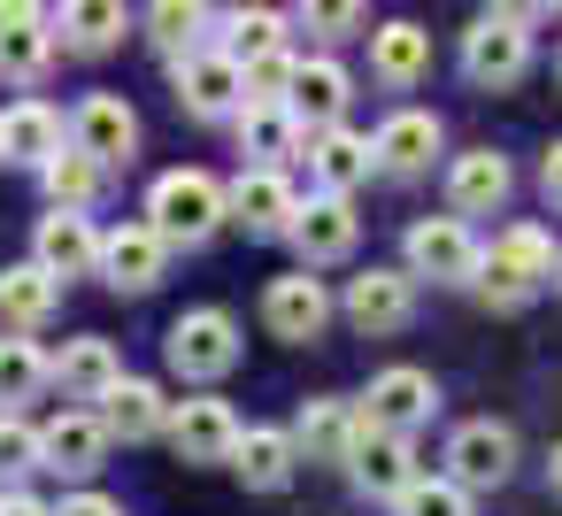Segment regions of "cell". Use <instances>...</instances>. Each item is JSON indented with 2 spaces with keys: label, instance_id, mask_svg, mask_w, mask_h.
Wrapping results in <instances>:
<instances>
[{
  "label": "cell",
  "instance_id": "cell-25",
  "mask_svg": "<svg viewBox=\"0 0 562 516\" xmlns=\"http://www.w3.org/2000/svg\"><path fill=\"white\" fill-rule=\"evenodd\" d=\"M293 439H301V455H308V462H355L362 416H355L347 401H308V408H301V424H293Z\"/></svg>",
  "mask_w": 562,
  "mask_h": 516
},
{
  "label": "cell",
  "instance_id": "cell-3",
  "mask_svg": "<svg viewBox=\"0 0 562 516\" xmlns=\"http://www.w3.org/2000/svg\"><path fill=\"white\" fill-rule=\"evenodd\" d=\"M170 86H178V109L201 116V124L239 116V101H247V70H239L232 47H186V55H170Z\"/></svg>",
  "mask_w": 562,
  "mask_h": 516
},
{
  "label": "cell",
  "instance_id": "cell-34",
  "mask_svg": "<svg viewBox=\"0 0 562 516\" xmlns=\"http://www.w3.org/2000/svg\"><path fill=\"white\" fill-rule=\"evenodd\" d=\"M47 63H55V32L47 24H0V78L9 86H32Z\"/></svg>",
  "mask_w": 562,
  "mask_h": 516
},
{
  "label": "cell",
  "instance_id": "cell-31",
  "mask_svg": "<svg viewBox=\"0 0 562 516\" xmlns=\"http://www.w3.org/2000/svg\"><path fill=\"white\" fill-rule=\"evenodd\" d=\"M55 378H63V393H70V401H101V393L124 378V362H116V347H109V339H70V347H63V362H55Z\"/></svg>",
  "mask_w": 562,
  "mask_h": 516
},
{
  "label": "cell",
  "instance_id": "cell-39",
  "mask_svg": "<svg viewBox=\"0 0 562 516\" xmlns=\"http://www.w3.org/2000/svg\"><path fill=\"white\" fill-rule=\"evenodd\" d=\"M239 70H247V101H293V78H301V63H293L285 47H270V55H247Z\"/></svg>",
  "mask_w": 562,
  "mask_h": 516
},
{
  "label": "cell",
  "instance_id": "cell-24",
  "mask_svg": "<svg viewBox=\"0 0 562 516\" xmlns=\"http://www.w3.org/2000/svg\"><path fill=\"white\" fill-rule=\"evenodd\" d=\"M55 293H63V278H55L47 262L0 270V324H9V332H40V324L55 316Z\"/></svg>",
  "mask_w": 562,
  "mask_h": 516
},
{
  "label": "cell",
  "instance_id": "cell-15",
  "mask_svg": "<svg viewBox=\"0 0 562 516\" xmlns=\"http://www.w3.org/2000/svg\"><path fill=\"white\" fill-rule=\"evenodd\" d=\"M262 324H270L278 339H316V332L331 324V293H324V278H308V270L270 278V293H262Z\"/></svg>",
  "mask_w": 562,
  "mask_h": 516
},
{
  "label": "cell",
  "instance_id": "cell-45",
  "mask_svg": "<svg viewBox=\"0 0 562 516\" xmlns=\"http://www.w3.org/2000/svg\"><path fill=\"white\" fill-rule=\"evenodd\" d=\"M547 485H554V501H562V447H554V462H547Z\"/></svg>",
  "mask_w": 562,
  "mask_h": 516
},
{
  "label": "cell",
  "instance_id": "cell-8",
  "mask_svg": "<svg viewBox=\"0 0 562 516\" xmlns=\"http://www.w3.org/2000/svg\"><path fill=\"white\" fill-rule=\"evenodd\" d=\"M355 485L362 493H378V501H401L424 470H416V447H408V431H385V424H362V439H355Z\"/></svg>",
  "mask_w": 562,
  "mask_h": 516
},
{
  "label": "cell",
  "instance_id": "cell-17",
  "mask_svg": "<svg viewBox=\"0 0 562 516\" xmlns=\"http://www.w3.org/2000/svg\"><path fill=\"white\" fill-rule=\"evenodd\" d=\"M370 78L378 86H393V93H408V86H424L431 78V32L424 24H385V32H370Z\"/></svg>",
  "mask_w": 562,
  "mask_h": 516
},
{
  "label": "cell",
  "instance_id": "cell-13",
  "mask_svg": "<svg viewBox=\"0 0 562 516\" xmlns=\"http://www.w3.org/2000/svg\"><path fill=\"white\" fill-rule=\"evenodd\" d=\"M508 193H516L508 155H493V147L454 155V170H447V201H454V216H493V209H508Z\"/></svg>",
  "mask_w": 562,
  "mask_h": 516
},
{
  "label": "cell",
  "instance_id": "cell-32",
  "mask_svg": "<svg viewBox=\"0 0 562 516\" xmlns=\"http://www.w3.org/2000/svg\"><path fill=\"white\" fill-rule=\"evenodd\" d=\"M101 170H109V162H101V155H86V147L70 139V155H55V162L40 170V186H47V201H55V209H86V201L101 193Z\"/></svg>",
  "mask_w": 562,
  "mask_h": 516
},
{
  "label": "cell",
  "instance_id": "cell-4",
  "mask_svg": "<svg viewBox=\"0 0 562 516\" xmlns=\"http://www.w3.org/2000/svg\"><path fill=\"white\" fill-rule=\"evenodd\" d=\"M531 70V32L516 24V16H477L470 32H462V78L470 86H485V93H501V86H516Z\"/></svg>",
  "mask_w": 562,
  "mask_h": 516
},
{
  "label": "cell",
  "instance_id": "cell-27",
  "mask_svg": "<svg viewBox=\"0 0 562 516\" xmlns=\"http://www.w3.org/2000/svg\"><path fill=\"white\" fill-rule=\"evenodd\" d=\"M301 147V116L293 101H239V155L255 162H285Z\"/></svg>",
  "mask_w": 562,
  "mask_h": 516
},
{
  "label": "cell",
  "instance_id": "cell-23",
  "mask_svg": "<svg viewBox=\"0 0 562 516\" xmlns=\"http://www.w3.org/2000/svg\"><path fill=\"white\" fill-rule=\"evenodd\" d=\"M63 155V116L47 109V101H16L9 116H0V162H32V170H47Z\"/></svg>",
  "mask_w": 562,
  "mask_h": 516
},
{
  "label": "cell",
  "instance_id": "cell-1",
  "mask_svg": "<svg viewBox=\"0 0 562 516\" xmlns=\"http://www.w3.org/2000/svg\"><path fill=\"white\" fill-rule=\"evenodd\" d=\"M554 270H562L554 239H547L539 224H508V232L493 239V255L477 262V293H485L493 309H524V301H531Z\"/></svg>",
  "mask_w": 562,
  "mask_h": 516
},
{
  "label": "cell",
  "instance_id": "cell-20",
  "mask_svg": "<svg viewBox=\"0 0 562 516\" xmlns=\"http://www.w3.org/2000/svg\"><path fill=\"white\" fill-rule=\"evenodd\" d=\"M232 216H239L247 232H293L301 201H293V186L278 178V162H255V170H239V186H232Z\"/></svg>",
  "mask_w": 562,
  "mask_h": 516
},
{
  "label": "cell",
  "instance_id": "cell-9",
  "mask_svg": "<svg viewBox=\"0 0 562 516\" xmlns=\"http://www.w3.org/2000/svg\"><path fill=\"white\" fill-rule=\"evenodd\" d=\"M170 447H178V462H232L239 455V416L224 408V401H178L170 408Z\"/></svg>",
  "mask_w": 562,
  "mask_h": 516
},
{
  "label": "cell",
  "instance_id": "cell-33",
  "mask_svg": "<svg viewBox=\"0 0 562 516\" xmlns=\"http://www.w3.org/2000/svg\"><path fill=\"white\" fill-rule=\"evenodd\" d=\"M201 32H209V0H147V40L162 55L201 47Z\"/></svg>",
  "mask_w": 562,
  "mask_h": 516
},
{
  "label": "cell",
  "instance_id": "cell-43",
  "mask_svg": "<svg viewBox=\"0 0 562 516\" xmlns=\"http://www.w3.org/2000/svg\"><path fill=\"white\" fill-rule=\"evenodd\" d=\"M493 16H516V24H531V16H547V0H485Z\"/></svg>",
  "mask_w": 562,
  "mask_h": 516
},
{
  "label": "cell",
  "instance_id": "cell-42",
  "mask_svg": "<svg viewBox=\"0 0 562 516\" xmlns=\"http://www.w3.org/2000/svg\"><path fill=\"white\" fill-rule=\"evenodd\" d=\"M539 193L562 209V139H554V147H547V162H539Z\"/></svg>",
  "mask_w": 562,
  "mask_h": 516
},
{
  "label": "cell",
  "instance_id": "cell-29",
  "mask_svg": "<svg viewBox=\"0 0 562 516\" xmlns=\"http://www.w3.org/2000/svg\"><path fill=\"white\" fill-rule=\"evenodd\" d=\"M347 70L339 63H301V78H293V116L308 124V132H331L339 116H347Z\"/></svg>",
  "mask_w": 562,
  "mask_h": 516
},
{
  "label": "cell",
  "instance_id": "cell-2",
  "mask_svg": "<svg viewBox=\"0 0 562 516\" xmlns=\"http://www.w3.org/2000/svg\"><path fill=\"white\" fill-rule=\"evenodd\" d=\"M224 216H232V193H224L209 170H170V178H155V193H147V224H155L170 247H201Z\"/></svg>",
  "mask_w": 562,
  "mask_h": 516
},
{
  "label": "cell",
  "instance_id": "cell-22",
  "mask_svg": "<svg viewBox=\"0 0 562 516\" xmlns=\"http://www.w3.org/2000/svg\"><path fill=\"white\" fill-rule=\"evenodd\" d=\"M308 170H316V186H324V193H355V186L378 170V139H362V132L331 124V132H316V147H308Z\"/></svg>",
  "mask_w": 562,
  "mask_h": 516
},
{
  "label": "cell",
  "instance_id": "cell-7",
  "mask_svg": "<svg viewBox=\"0 0 562 516\" xmlns=\"http://www.w3.org/2000/svg\"><path fill=\"white\" fill-rule=\"evenodd\" d=\"M431 408H439V385H431V370H416V362L378 370L370 393H362V424H385V431H416Z\"/></svg>",
  "mask_w": 562,
  "mask_h": 516
},
{
  "label": "cell",
  "instance_id": "cell-26",
  "mask_svg": "<svg viewBox=\"0 0 562 516\" xmlns=\"http://www.w3.org/2000/svg\"><path fill=\"white\" fill-rule=\"evenodd\" d=\"M55 40L70 55H109L124 40V0H63V9H55Z\"/></svg>",
  "mask_w": 562,
  "mask_h": 516
},
{
  "label": "cell",
  "instance_id": "cell-10",
  "mask_svg": "<svg viewBox=\"0 0 562 516\" xmlns=\"http://www.w3.org/2000/svg\"><path fill=\"white\" fill-rule=\"evenodd\" d=\"M508 470H516V431H508V424L477 416V424H462V431L447 439V478H462L470 493H477V485H501Z\"/></svg>",
  "mask_w": 562,
  "mask_h": 516
},
{
  "label": "cell",
  "instance_id": "cell-35",
  "mask_svg": "<svg viewBox=\"0 0 562 516\" xmlns=\"http://www.w3.org/2000/svg\"><path fill=\"white\" fill-rule=\"evenodd\" d=\"M55 378V362L16 332V339H0V408H16V401H32L40 385Z\"/></svg>",
  "mask_w": 562,
  "mask_h": 516
},
{
  "label": "cell",
  "instance_id": "cell-21",
  "mask_svg": "<svg viewBox=\"0 0 562 516\" xmlns=\"http://www.w3.org/2000/svg\"><path fill=\"white\" fill-rule=\"evenodd\" d=\"M109 416H93V408H70V416H55L47 431H40V447H47V470H70V478H86V470H101V455H109Z\"/></svg>",
  "mask_w": 562,
  "mask_h": 516
},
{
  "label": "cell",
  "instance_id": "cell-38",
  "mask_svg": "<svg viewBox=\"0 0 562 516\" xmlns=\"http://www.w3.org/2000/svg\"><path fill=\"white\" fill-rule=\"evenodd\" d=\"M293 16H301L316 40H355L362 16H370V0H293Z\"/></svg>",
  "mask_w": 562,
  "mask_h": 516
},
{
  "label": "cell",
  "instance_id": "cell-11",
  "mask_svg": "<svg viewBox=\"0 0 562 516\" xmlns=\"http://www.w3.org/2000/svg\"><path fill=\"white\" fill-rule=\"evenodd\" d=\"M162 255H170V239L155 224H124V232L101 239V278L116 293H155L162 285Z\"/></svg>",
  "mask_w": 562,
  "mask_h": 516
},
{
  "label": "cell",
  "instance_id": "cell-44",
  "mask_svg": "<svg viewBox=\"0 0 562 516\" xmlns=\"http://www.w3.org/2000/svg\"><path fill=\"white\" fill-rule=\"evenodd\" d=\"M0 516H47V508H40L32 493H9V501H0Z\"/></svg>",
  "mask_w": 562,
  "mask_h": 516
},
{
  "label": "cell",
  "instance_id": "cell-12",
  "mask_svg": "<svg viewBox=\"0 0 562 516\" xmlns=\"http://www.w3.org/2000/svg\"><path fill=\"white\" fill-rule=\"evenodd\" d=\"M347 316H355V332H401L408 316H416V270H362L355 285H347Z\"/></svg>",
  "mask_w": 562,
  "mask_h": 516
},
{
  "label": "cell",
  "instance_id": "cell-5",
  "mask_svg": "<svg viewBox=\"0 0 562 516\" xmlns=\"http://www.w3.org/2000/svg\"><path fill=\"white\" fill-rule=\"evenodd\" d=\"M477 262H485V247L470 239L462 216H424V224H408V270H416V278H431V285H477Z\"/></svg>",
  "mask_w": 562,
  "mask_h": 516
},
{
  "label": "cell",
  "instance_id": "cell-30",
  "mask_svg": "<svg viewBox=\"0 0 562 516\" xmlns=\"http://www.w3.org/2000/svg\"><path fill=\"white\" fill-rule=\"evenodd\" d=\"M101 416H109L116 439H155V431L170 424V408H162V393H155L147 378H116V385L101 393Z\"/></svg>",
  "mask_w": 562,
  "mask_h": 516
},
{
  "label": "cell",
  "instance_id": "cell-14",
  "mask_svg": "<svg viewBox=\"0 0 562 516\" xmlns=\"http://www.w3.org/2000/svg\"><path fill=\"white\" fill-rule=\"evenodd\" d=\"M32 262H47L55 278H93V270H101V232H93L78 209H55V216H40V232H32Z\"/></svg>",
  "mask_w": 562,
  "mask_h": 516
},
{
  "label": "cell",
  "instance_id": "cell-37",
  "mask_svg": "<svg viewBox=\"0 0 562 516\" xmlns=\"http://www.w3.org/2000/svg\"><path fill=\"white\" fill-rule=\"evenodd\" d=\"M393 508L401 516H470V485L462 478H416Z\"/></svg>",
  "mask_w": 562,
  "mask_h": 516
},
{
  "label": "cell",
  "instance_id": "cell-28",
  "mask_svg": "<svg viewBox=\"0 0 562 516\" xmlns=\"http://www.w3.org/2000/svg\"><path fill=\"white\" fill-rule=\"evenodd\" d=\"M293 462H301V439H293V431H270V424L239 431V455H232V470H239L255 493H278V485L293 478Z\"/></svg>",
  "mask_w": 562,
  "mask_h": 516
},
{
  "label": "cell",
  "instance_id": "cell-16",
  "mask_svg": "<svg viewBox=\"0 0 562 516\" xmlns=\"http://www.w3.org/2000/svg\"><path fill=\"white\" fill-rule=\"evenodd\" d=\"M293 247H301V262H339V255H355V239H362V224H355V209H347V193H316L301 216H293V232H285Z\"/></svg>",
  "mask_w": 562,
  "mask_h": 516
},
{
  "label": "cell",
  "instance_id": "cell-40",
  "mask_svg": "<svg viewBox=\"0 0 562 516\" xmlns=\"http://www.w3.org/2000/svg\"><path fill=\"white\" fill-rule=\"evenodd\" d=\"M32 462H47L40 431H32V424H16V416H0V470H32Z\"/></svg>",
  "mask_w": 562,
  "mask_h": 516
},
{
  "label": "cell",
  "instance_id": "cell-18",
  "mask_svg": "<svg viewBox=\"0 0 562 516\" xmlns=\"http://www.w3.org/2000/svg\"><path fill=\"white\" fill-rule=\"evenodd\" d=\"M70 139H78L86 155H101V162H132V147H139V116H132L116 93H86L78 116H70Z\"/></svg>",
  "mask_w": 562,
  "mask_h": 516
},
{
  "label": "cell",
  "instance_id": "cell-19",
  "mask_svg": "<svg viewBox=\"0 0 562 516\" xmlns=\"http://www.w3.org/2000/svg\"><path fill=\"white\" fill-rule=\"evenodd\" d=\"M431 155H439V116L431 109H401V116L378 124V170L385 178H424Z\"/></svg>",
  "mask_w": 562,
  "mask_h": 516
},
{
  "label": "cell",
  "instance_id": "cell-46",
  "mask_svg": "<svg viewBox=\"0 0 562 516\" xmlns=\"http://www.w3.org/2000/svg\"><path fill=\"white\" fill-rule=\"evenodd\" d=\"M554 285H562V270H554Z\"/></svg>",
  "mask_w": 562,
  "mask_h": 516
},
{
  "label": "cell",
  "instance_id": "cell-36",
  "mask_svg": "<svg viewBox=\"0 0 562 516\" xmlns=\"http://www.w3.org/2000/svg\"><path fill=\"white\" fill-rule=\"evenodd\" d=\"M224 32H232L224 47H232L239 63H247V55H270V47H285V16H278V9H239V16H224Z\"/></svg>",
  "mask_w": 562,
  "mask_h": 516
},
{
  "label": "cell",
  "instance_id": "cell-41",
  "mask_svg": "<svg viewBox=\"0 0 562 516\" xmlns=\"http://www.w3.org/2000/svg\"><path fill=\"white\" fill-rule=\"evenodd\" d=\"M55 516H124V508H116L109 493H78V501H63Z\"/></svg>",
  "mask_w": 562,
  "mask_h": 516
},
{
  "label": "cell",
  "instance_id": "cell-6",
  "mask_svg": "<svg viewBox=\"0 0 562 516\" xmlns=\"http://www.w3.org/2000/svg\"><path fill=\"white\" fill-rule=\"evenodd\" d=\"M162 355H170L178 378H224V370L239 362V324H232L224 309H186V316L170 324Z\"/></svg>",
  "mask_w": 562,
  "mask_h": 516
}]
</instances>
